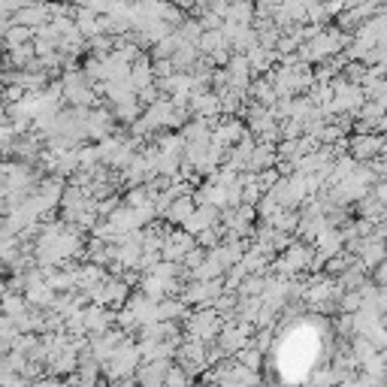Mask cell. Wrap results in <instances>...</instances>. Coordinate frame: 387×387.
Instances as JSON below:
<instances>
[{
    "mask_svg": "<svg viewBox=\"0 0 387 387\" xmlns=\"http://www.w3.org/2000/svg\"><path fill=\"white\" fill-rule=\"evenodd\" d=\"M239 360H245V370H257V366H261V363H257V360H261V354L248 351V354H239Z\"/></svg>",
    "mask_w": 387,
    "mask_h": 387,
    "instance_id": "cell-1",
    "label": "cell"
}]
</instances>
